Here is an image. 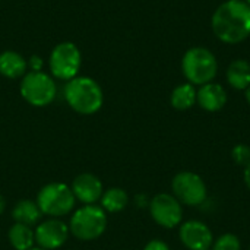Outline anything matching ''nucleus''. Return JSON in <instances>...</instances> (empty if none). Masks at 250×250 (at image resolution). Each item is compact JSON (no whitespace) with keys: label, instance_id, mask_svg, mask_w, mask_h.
<instances>
[{"label":"nucleus","instance_id":"9b49d317","mask_svg":"<svg viewBox=\"0 0 250 250\" xmlns=\"http://www.w3.org/2000/svg\"><path fill=\"white\" fill-rule=\"evenodd\" d=\"M179 239L188 250H211L214 243L211 229L199 220L182 223L179 226Z\"/></svg>","mask_w":250,"mask_h":250},{"label":"nucleus","instance_id":"5701e85b","mask_svg":"<svg viewBox=\"0 0 250 250\" xmlns=\"http://www.w3.org/2000/svg\"><path fill=\"white\" fill-rule=\"evenodd\" d=\"M243 179H245V185L250 190V163L245 167V173H243Z\"/></svg>","mask_w":250,"mask_h":250},{"label":"nucleus","instance_id":"ddd939ff","mask_svg":"<svg viewBox=\"0 0 250 250\" xmlns=\"http://www.w3.org/2000/svg\"><path fill=\"white\" fill-rule=\"evenodd\" d=\"M227 91L220 83H205L196 91V103L205 111L215 113L226 107L227 104Z\"/></svg>","mask_w":250,"mask_h":250},{"label":"nucleus","instance_id":"f3484780","mask_svg":"<svg viewBox=\"0 0 250 250\" xmlns=\"http://www.w3.org/2000/svg\"><path fill=\"white\" fill-rule=\"evenodd\" d=\"M26 70L25 59L16 51H4L0 54V73L6 78L16 79L23 76Z\"/></svg>","mask_w":250,"mask_h":250},{"label":"nucleus","instance_id":"1a4fd4ad","mask_svg":"<svg viewBox=\"0 0 250 250\" xmlns=\"http://www.w3.org/2000/svg\"><path fill=\"white\" fill-rule=\"evenodd\" d=\"M149 214L163 229H176L183 220L182 204L170 193H158L149 201Z\"/></svg>","mask_w":250,"mask_h":250},{"label":"nucleus","instance_id":"7ed1b4c3","mask_svg":"<svg viewBox=\"0 0 250 250\" xmlns=\"http://www.w3.org/2000/svg\"><path fill=\"white\" fill-rule=\"evenodd\" d=\"M182 72L192 85L202 86L209 83L218 73L217 57L205 47H192L182 59Z\"/></svg>","mask_w":250,"mask_h":250},{"label":"nucleus","instance_id":"aec40b11","mask_svg":"<svg viewBox=\"0 0 250 250\" xmlns=\"http://www.w3.org/2000/svg\"><path fill=\"white\" fill-rule=\"evenodd\" d=\"M242 243L240 239L233 233L221 234L217 240H214L211 250H240Z\"/></svg>","mask_w":250,"mask_h":250},{"label":"nucleus","instance_id":"393cba45","mask_svg":"<svg viewBox=\"0 0 250 250\" xmlns=\"http://www.w3.org/2000/svg\"><path fill=\"white\" fill-rule=\"evenodd\" d=\"M245 97H246V101H248V104L250 105V86L245 91Z\"/></svg>","mask_w":250,"mask_h":250},{"label":"nucleus","instance_id":"6e6552de","mask_svg":"<svg viewBox=\"0 0 250 250\" xmlns=\"http://www.w3.org/2000/svg\"><path fill=\"white\" fill-rule=\"evenodd\" d=\"M81 63V51L73 42H60L53 48L50 56V70L57 79L62 81L76 78Z\"/></svg>","mask_w":250,"mask_h":250},{"label":"nucleus","instance_id":"b1692460","mask_svg":"<svg viewBox=\"0 0 250 250\" xmlns=\"http://www.w3.org/2000/svg\"><path fill=\"white\" fill-rule=\"evenodd\" d=\"M4 209H6V199L0 195V215L4 212Z\"/></svg>","mask_w":250,"mask_h":250},{"label":"nucleus","instance_id":"f8f14e48","mask_svg":"<svg viewBox=\"0 0 250 250\" xmlns=\"http://www.w3.org/2000/svg\"><path fill=\"white\" fill-rule=\"evenodd\" d=\"M73 196L76 201H79L82 205H95L104 192L101 180L91 174V173H82L76 176L70 186Z\"/></svg>","mask_w":250,"mask_h":250},{"label":"nucleus","instance_id":"20e7f679","mask_svg":"<svg viewBox=\"0 0 250 250\" xmlns=\"http://www.w3.org/2000/svg\"><path fill=\"white\" fill-rule=\"evenodd\" d=\"M107 229V212L98 205H82L76 209L69 223L70 234L81 242L100 239Z\"/></svg>","mask_w":250,"mask_h":250},{"label":"nucleus","instance_id":"4be33fe9","mask_svg":"<svg viewBox=\"0 0 250 250\" xmlns=\"http://www.w3.org/2000/svg\"><path fill=\"white\" fill-rule=\"evenodd\" d=\"M144 250H170V248H168V245L166 242L154 239V240H151V242H148L145 245Z\"/></svg>","mask_w":250,"mask_h":250},{"label":"nucleus","instance_id":"39448f33","mask_svg":"<svg viewBox=\"0 0 250 250\" xmlns=\"http://www.w3.org/2000/svg\"><path fill=\"white\" fill-rule=\"evenodd\" d=\"M42 215L48 218H62L72 212L76 199L70 186L62 182H53L42 186L35 199Z\"/></svg>","mask_w":250,"mask_h":250},{"label":"nucleus","instance_id":"dca6fc26","mask_svg":"<svg viewBox=\"0 0 250 250\" xmlns=\"http://www.w3.org/2000/svg\"><path fill=\"white\" fill-rule=\"evenodd\" d=\"M9 243L15 250H29L35 246V233L32 227L15 223L7 233Z\"/></svg>","mask_w":250,"mask_h":250},{"label":"nucleus","instance_id":"f257e3e1","mask_svg":"<svg viewBox=\"0 0 250 250\" xmlns=\"http://www.w3.org/2000/svg\"><path fill=\"white\" fill-rule=\"evenodd\" d=\"M215 37L226 44H239L250 35V6L243 0H227L212 15Z\"/></svg>","mask_w":250,"mask_h":250},{"label":"nucleus","instance_id":"423d86ee","mask_svg":"<svg viewBox=\"0 0 250 250\" xmlns=\"http://www.w3.org/2000/svg\"><path fill=\"white\" fill-rule=\"evenodd\" d=\"M56 82L44 72L34 70L26 73L21 82L22 98L34 107H45L56 98Z\"/></svg>","mask_w":250,"mask_h":250},{"label":"nucleus","instance_id":"0eeeda50","mask_svg":"<svg viewBox=\"0 0 250 250\" xmlns=\"http://www.w3.org/2000/svg\"><path fill=\"white\" fill-rule=\"evenodd\" d=\"M173 196L183 205L201 207L208 198L204 179L192 171H180L171 180Z\"/></svg>","mask_w":250,"mask_h":250},{"label":"nucleus","instance_id":"bb28decb","mask_svg":"<svg viewBox=\"0 0 250 250\" xmlns=\"http://www.w3.org/2000/svg\"><path fill=\"white\" fill-rule=\"evenodd\" d=\"M243 1H246V3H248V4L250 6V0H243Z\"/></svg>","mask_w":250,"mask_h":250},{"label":"nucleus","instance_id":"4468645a","mask_svg":"<svg viewBox=\"0 0 250 250\" xmlns=\"http://www.w3.org/2000/svg\"><path fill=\"white\" fill-rule=\"evenodd\" d=\"M42 217V212L40 211L35 201L31 199H21L15 204L12 209V218L15 223L25 224V226H37Z\"/></svg>","mask_w":250,"mask_h":250},{"label":"nucleus","instance_id":"9d476101","mask_svg":"<svg viewBox=\"0 0 250 250\" xmlns=\"http://www.w3.org/2000/svg\"><path fill=\"white\" fill-rule=\"evenodd\" d=\"M35 243L44 250H56L62 248L70 234L69 226L60 218H47L38 223L35 230Z\"/></svg>","mask_w":250,"mask_h":250},{"label":"nucleus","instance_id":"f03ea898","mask_svg":"<svg viewBox=\"0 0 250 250\" xmlns=\"http://www.w3.org/2000/svg\"><path fill=\"white\" fill-rule=\"evenodd\" d=\"M64 98L72 110L83 116L97 113L104 103L101 86L97 81L88 76H76L70 79L64 88Z\"/></svg>","mask_w":250,"mask_h":250},{"label":"nucleus","instance_id":"a878e982","mask_svg":"<svg viewBox=\"0 0 250 250\" xmlns=\"http://www.w3.org/2000/svg\"><path fill=\"white\" fill-rule=\"evenodd\" d=\"M29 250H44V249H41V248H38V246H34L32 249H29Z\"/></svg>","mask_w":250,"mask_h":250},{"label":"nucleus","instance_id":"cd10ccee","mask_svg":"<svg viewBox=\"0 0 250 250\" xmlns=\"http://www.w3.org/2000/svg\"><path fill=\"white\" fill-rule=\"evenodd\" d=\"M249 250H250V249H249Z\"/></svg>","mask_w":250,"mask_h":250},{"label":"nucleus","instance_id":"2eb2a0df","mask_svg":"<svg viewBox=\"0 0 250 250\" xmlns=\"http://www.w3.org/2000/svg\"><path fill=\"white\" fill-rule=\"evenodd\" d=\"M226 76L229 85L233 89L246 91L250 86V63L243 59L231 62L226 72Z\"/></svg>","mask_w":250,"mask_h":250},{"label":"nucleus","instance_id":"412c9836","mask_svg":"<svg viewBox=\"0 0 250 250\" xmlns=\"http://www.w3.org/2000/svg\"><path fill=\"white\" fill-rule=\"evenodd\" d=\"M231 158L233 161L240 166V167H246L250 163V146L246 144H239L231 149Z\"/></svg>","mask_w":250,"mask_h":250},{"label":"nucleus","instance_id":"6ab92c4d","mask_svg":"<svg viewBox=\"0 0 250 250\" xmlns=\"http://www.w3.org/2000/svg\"><path fill=\"white\" fill-rule=\"evenodd\" d=\"M170 103L173 108L179 111H186L196 104V89L192 83H182L176 86L171 92Z\"/></svg>","mask_w":250,"mask_h":250},{"label":"nucleus","instance_id":"a211bd4d","mask_svg":"<svg viewBox=\"0 0 250 250\" xmlns=\"http://www.w3.org/2000/svg\"><path fill=\"white\" fill-rule=\"evenodd\" d=\"M100 202H101L100 207L105 212L116 214V212L123 211L127 207V204H129V195L122 188H110V189H107V190L103 192V196H101Z\"/></svg>","mask_w":250,"mask_h":250}]
</instances>
